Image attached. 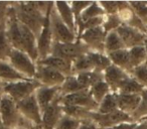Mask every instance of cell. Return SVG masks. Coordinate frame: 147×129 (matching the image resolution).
I'll list each match as a JSON object with an SVG mask.
<instances>
[{"label":"cell","instance_id":"cell-1","mask_svg":"<svg viewBox=\"0 0 147 129\" xmlns=\"http://www.w3.org/2000/svg\"><path fill=\"white\" fill-rule=\"evenodd\" d=\"M19 22L28 27L38 38L45 22L47 15H43L37 7V1H13Z\"/></svg>","mask_w":147,"mask_h":129},{"label":"cell","instance_id":"cell-2","mask_svg":"<svg viewBox=\"0 0 147 129\" xmlns=\"http://www.w3.org/2000/svg\"><path fill=\"white\" fill-rule=\"evenodd\" d=\"M49 23H51L53 43H73L77 41L78 37L69 30V27L65 25V23L59 17V13H57V9H55V2H53L51 12H49Z\"/></svg>","mask_w":147,"mask_h":129},{"label":"cell","instance_id":"cell-3","mask_svg":"<svg viewBox=\"0 0 147 129\" xmlns=\"http://www.w3.org/2000/svg\"><path fill=\"white\" fill-rule=\"evenodd\" d=\"M11 66L28 80H34L36 76V63L24 51L12 49L7 59Z\"/></svg>","mask_w":147,"mask_h":129},{"label":"cell","instance_id":"cell-4","mask_svg":"<svg viewBox=\"0 0 147 129\" xmlns=\"http://www.w3.org/2000/svg\"><path fill=\"white\" fill-rule=\"evenodd\" d=\"M39 87H41V85L36 80L21 81V82L4 84L3 92L5 95L10 97L15 103H18L34 94Z\"/></svg>","mask_w":147,"mask_h":129},{"label":"cell","instance_id":"cell-5","mask_svg":"<svg viewBox=\"0 0 147 129\" xmlns=\"http://www.w3.org/2000/svg\"><path fill=\"white\" fill-rule=\"evenodd\" d=\"M91 49L80 39H77L73 43H53L51 55L53 57H61L67 61H74L79 57L90 53Z\"/></svg>","mask_w":147,"mask_h":129},{"label":"cell","instance_id":"cell-6","mask_svg":"<svg viewBox=\"0 0 147 129\" xmlns=\"http://www.w3.org/2000/svg\"><path fill=\"white\" fill-rule=\"evenodd\" d=\"M20 114L17 105L10 97L3 94L0 99V122L5 128L12 129L17 126Z\"/></svg>","mask_w":147,"mask_h":129},{"label":"cell","instance_id":"cell-7","mask_svg":"<svg viewBox=\"0 0 147 129\" xmlns=\"http://www.w3.org/2000/svg\"><path fill=\"white\" fill-rule=\"evenodd\" d=\"M91 120L97 125L98 129L101 128H113L122 123H132L133 118L131 115L126 114L120 110H117L109 114H100L98 112H93Z\"/></svg>","mask_w":147,"mask_h":129},{"label":"cell","instance_id":"cell-8","mask_svg":"<svg viewBox=\"0 0 147 129\" xmlns=\"http://www.w3.org/2000/svg\"><path fill=\"white\" fill-rule=\"evenodd\" d=\"M67 77L51 67L36 63V76L35 79L41 86L49 88H61Z\"/></svg>","mask_w":147,"mask_h":129},{"label":"cell","instance_id":"cell-9","mask_svg":"<svg viewBox=\"0 0 147 129\" xmlns=\"http://www.w3.org/2000/svg\"><path fill=\"white\" fill-rule=\"evenodd\" d=\"M59 103L61 105H71V106H79L85 108L91 112H97L99 104L93 99L90 90H84L74 94L65 95L59 97Z\"/></svg>","mask_w":147,"mask_h":129},{"label":"cell","instance_id":"cell-10","mask_svg":"<svg viewBox=\"0 0 147 129\" xmlns=\"http://www.w3.org/2000/svg\"><path fill=\"white\" fill-rule=\"evenodd\" d=\"M107 33L105 32L103 26L95 27L83 32L78 39L82 41L91 51L99 53H105V39Z\"/></svg>","mask_w":147,"mask_h":129},{"label":"cell","instance_id":"cell-11","mask_svg":"<svg viewBox=\"0 0 147 129\" xmlns=\"http://www.w3.org/2000/svg\"><path fill=\"white\" fill-rule=\"evenodd\" d=\"M18 112L21 116L25 117L26 119L30 120L34 123L36 126H39L42 123V113L38 106L34 94L30 97L16 103Z\"/></svg>","mask_w":147,"mask_h":129},{"label":"cell","instance_id":"cell-12","mask_svg":"<svg viewBox=\"0 0 147 129\" xmlns=\"http://www.w3.org/2000/svg\"><path fill=\"white\" fill-rule=\"evenodd\" d=\"M51 12V10H49ZM49 12L47 13L43 28L41 30L40 35L37 38V51H38V61L47 59L51 55L53 45V37L51 29V23H49Z\"/></svg>","mask_w":147,"mask_h":129},{"label":"cell","instance_id":"cell-13","mask_svg":"<svg viewBox=\"0 0 147 129\" xmlns=\"http://www.w3.org/2000/svg\"><path fill=\"white\" fill-rule=\"evenodd\" d=\"M116 31L119 34V36L121 37L127 49H130L135 47L144 45L145 39L147 37V34H145V33L124 24L121 25Z\"/></svg>","mask_w":147,"mask_h":129},{"label":"cell","instance_id":"cell-14","mask_svg":"<svg viewBox=\"0 0 147 129\" xmlns=\"http://www.w3.org/2000/svg\"><path fill=\"white\" fill-rule=\"evenodd\" d=\"M59 95L47 109L42 112V127L45 129H55L59 119L63 116V107L59 103Z\"/></svg>","mask_w":147,"mask_h":129},{"label":"cell","instance_id":"cell-15","mask_svg":"<svg viewBox=\"0 0 147 129\" xmlns=\"http://www.w3.org/2000/svg\"><path fill=\"white\" fill-rule=\"evenodd\" d=\"M20 29L22 33L23 49L24 53H26L31 57L33 61L37 63L38 61V51H37V37L35 34L24 24L20 22Z\"/></svg>","mask_w":147,"mask_h":129},{"label":"cell","instance_id":"cell-16","mask_svg":"<svg viewBox=\"0 0 147 129\" xmlns=\"http://www.w3.org/2000/svg\"><path fill=\"white\" fill-rule=\"evenodd\" d=\"M36 63H40V65H43V66L51 67V68L57 70V72L61 73L65 77H71L75 75L73 70V61L61 59V57L49 55L47 59L38 61Z\"/></svg>","mask_w":147,"mask_h":129},{"label":"cell","instance_id":"cell-17","mask_svg":"<svg viewBox=\"0 0 147 129\" xmlns=\"http://www.w3.org/2000/svg\"><path fill=\"white\" fill-rule=\"evenodd\" d=\"M61 95V88H49L41 86L35 91L34 96L38 103L41 113Z\"/></svg>","mask_w":147,"mask_h":129},{"label":"cell","instance_id":"cell-18","mask_svg":"<svg viewBox=\"0 0 147 129\" xmlns=\"http://www.w3.org/2000/svg\"><path fill=\"white\" fill-rule=\"evenodd\" d=\"M103 77H104V81L109 85L111 91H112L113 93H116L119 85H120L125 79L130 77V75L125 72V71L121 70L118 67L114 66V65H111V66L103 73Z\"/></svg>","mask_w":147,"mask_h":129},{"label":"cell","instance_id":"cell-19","mask_svg":"<svg viewBox=\"0 0 147 129\" xmlns=\"http://www.w3.org/2000/svg\"><path fill=\"white\" fill-rule=\"evenodd\" d=\"M55 6L61 20L65 23L69 30L77 36V24L75 20V15L71 10V2L69 1H57L55 2Z\"/></svg>","mask_w":147,"mask_h":129},{"label":"cell","instance_id":"cell-20","mask_svg":"<svg viewBox=\"0 0 147 129\" xmlns=\"http://www.w3.org/2000/svg\"><path fill=\"white\" fill-rule=\"evenodd\" d=\"M0 81L4 84L16 83L21 81H31L18 73L8 61H0Z\"/></svg>","mask_w":147,"mask_h":129},{"label":"cell","instance_id":"cell-21","mask_svg":"<svg viewBox=\"0 0 147 129\" xmlns=\"http://www.w3.org/2000/svg\"><path fill=\"white\" fill-rule=\"evenodd\" d=\"M141 102V95H119L117 94L118 109L126 114L132 115L137 110Z\"/></svg>","mask_w":147,"mask_h":129},{"label":"cell","instance_id":"cell-22","mask_svg":"<svg viewBox=\"0 0 147 129\" xmlns=\"http://www.w3.org/2000/svg\"><path fill=\"white\" fill-rule=\"evenodd\" d=\"M108 55L109 59H110L112 65L118 67L121 70L125 71V72L130 75L133 68H132V66H131L129 49H120V51H114V53H109V55Z\"/></svg>","mask_w":147,"mask_h":129},{"label":"cell","instance_id":"cell-23","mask_svg":"<svg viewBox=\"0 0 147 129\" xmlns=\"http://www.w3.org/2000/svg\"><path fill=\"white\" fill-rule=\"evenodd\" d=\"M145 90V88L137 82L132 77H128L125 79L116 91V94L119 95H141L142 92Z\"/></svg>","mask_w":147,"mask_h":129},{"label":"cell","instance_id":"cell-24","mask_svg":"<svg viewBox=\"0 0 147 129\" xmlns=\"http://www.w3.org/2000/svg\"><path fill=\"white\" fill-rule=\"evenodd\" d=\"M75 76H76L79 84L81 85V87L84 90H90L96 83H98L101 80H104L103 74L96 72L80 73V74H77Z\"/></svg>","mask_w":147,"mask_h":129},{"label":"cell","instance_id":"cell-25","mask_svg":"<svg viewBox=\"0 0 147 129\" xmlns=\"http://www.w3.org/2000/svg\"><path fill=\"white\" fill-rule=\"evenodd\" d=\"M63 115H67L71 118H75L80 121H89L91 120L92 113L91 111L79 106H71V105H61Z\"/></svg>","mask_w":147,"mask_h":129},{"label":"cell","instance_id":"cell-26","mask_svg":"<svg viewBox=\"0 0 147 129\" xmlns=\"http://www.w3.org/2000/svg\"><path fill=\"white\" fill-rule=\"evenodd\" d=\"M89 55H90L93 66H94V72L96 73L103 74L112 65L110 59H109V57L106 53H94V51H90Z\"/></svg>","mask_w":147,"mask_h":129},{"label":"cell","instance_id":"cell-27","mask_svg":"<svg viewBox=\"0 0 147 129\" xmlns=\"http://www.w3.org/2000/svg\"><path fill=\"white\" fill-rule=\"evenodd\" d=\"M124 49L126 47L117 31H111V32L107 33L106 39H105V53L106 55Z\"/></svg>","mask_w":147,"mask_h":129},{"label":"cell","instance_id":"cell-28","mask_svg":"<svg viewBox=\"0 0 147 129\" xmlns=\"http://www.w3.org/2000/svg\"><path fill=\"white\" fill-rule=\"evenodd\" d=\"M105 15H106V13L100 5L99 1H92L91 4L83 11L80 20L77 22V24L79 22H85V21H88L90 19L96 18V17H102L105 16Z\"/></svg>","mask_w":147,"mask_h":129},{"label":"cell","instance_id":"cell-29","mask_svg":"<svg viewBox=\"0 0 147 129\" xmlns=\"http://www.w3.org/2000/svg\"><path fill=\"white\" fill-rule=\"evenodd\" d=\"M73 70L75 75L80 74V73L94 72V66H93L92 59L89 55V53L81 55L73 61Z\"/></svg>","mask_w":147,"mask_h":129},{"label":"cell","instance_id":"cell-30","mask_svg":"<svg viewBox=\"0 0 147 129\" xmlns=\"http://www.w3.org/2000/svg\"><path fill=\"white\" fill-rule=\"evenodd\" d=\"M129 55H130L131 66H132L133 69L145 65L147 61V53L144 45L130 49H129Z\"/></svg>","mask_w":147,"mask_h":129},{"label":"cell","instance_id":"cell-31","mask_svg":"<svg viewBox=\"0 0 147 129\" xmlns=\"http://www.w3.org/2000/svg\"><path fill=\"white\" fill-rule=\"evenodd\" d=\"M117 110H119L118 103H117V94L111 92L99 104V108L97 112L100 114H109V113H113Z\"/></svg>","mask_w":147,"mask_h":129},{"label":"cell","instance_id":"cell-32","mask_svg":"<svg viewBox=\"0 0 147 129\" xmlns=\"http://www.w3.org/2000/svg\"><path fill=\"white\" fill-rule=\"evenodd\" d=\"M111 92H112V91H111L110 87H109V85L107 84L104 80L99 81L98 83H96V84L90 89V93H91V95H92L93 99H94L98 104H100L105 99V97L110 94Z\"/></svg>","mask_w":147,"mask_h":129},{"label":"cell","instance_id":"cell-33","mask_svg":"<svg viewBox=\"0 0 147 129\" xmlns=\"http://www.w3.org/2000/svg\"><path fill=\"white\" fill-rule=\"evenodd\" d=\"M81 91H84V89L81 87V85L79 84L78 80H77L76 76L67 77L65 83L63 84V86L61 87V95L65 96V95H69L74 94V93H78Z\"/></svg>","mask_w":147,"mask_h":129},{"label":"cell","instance_id":"cell-34","mask_svg":"<svg viewBox=\"0 0 147 129\" xmlns=\"http://www.w3.org/2000/svg\"><path fill=\"white\" fill-rule=\"evenodd\" d=\"M132 118L134 122H138V121L142 120V119L147 118V90L145 89L141 94V102L139 104L137 110L133 113Z\"/></svg>","mask_w":147,"mask_h":129},{"label":"cell","instance_id":"cell-35","mask_svg":"<svg viewBox=\"0 0 147 129\" xmlns=\"http://www.w3.org/2000/svg\"><path fill=\"white\" fill-rule=\"evenodd\" d=\"M133 11L138 18L147 26V2L146 1H129Z\"/></svg>","mask_w":147,"mask_h":129},{"label":"cell","instance_id":"cell-36","mask_svg":"<svg viewBox=\"0 0 147 129\" xmlns=\"http://www.w3.org/2000/svg\"><path fill=\"white\" fill-rule=\"evenodd\" d=\"M12 49V47L7 39L5 30L0 31V61H6Z\"/></svg>","mask_w":147,"mask_h":129},{"label":"cell","instance_id":"cell-37","mask_svg":"<svg viewBox=\"0 0 147 129\" xmlns=\"http://www.w3.org/2000/svg\"><path fill=\"white\" fill-rule=\"evenodd\" d=\"M83 121L77 120L75 118H71L67 115H63L57 124L55 125V129H79Z\"/></svg>","mask_w":147,"mask_h":129},{"label":"cell","instance_id":"cell-38","mask_svg":"<svg viewBox=\"0 0 147 129\" xmlns=\"http://www.w3.org/2000/svg\"><path fill=\"white\" fill-rule=\"evenodd\" d=\"M130 76L133 79L140 83L143 87L147 90V65H142L140 67L134 68L130 73Z\"/></svg>","mask_w":147,"mask_h":129},{"label":"cell","instance_id":"cell-39","mask_svg":"<svg viewBox=\"0 0 147 129\" xmlns=\"http://www.w3.org/2000/svg\"><path fill=\"white\" fill-rule=\"evenodd\" d=\"M122 24L123 23L121 22L120 18H119L117 14L106 15L104 23H103V28H104L105 32L109 33L111 31H116Z\"/></svg>","mask_w":147,"mask_h":129},{"label":"cell","instance_id":"cell-40","mask_svg":"<svg viewBox=\"0 0 147 129\" xmlns=\"http://www.w3.org/2000/svg\"><path fill=\"white\" fill-rule=\"evenodd\" d=\"M71 2V1H69ZM92 1H71V10L74 12L75 15V20H76V24L81 18V15H82L83 11L91 4Z\"/></svg>","mask_w":147,"mask_h":129},{"label":"cell","instance_id":"cell-41","mask_svg":"<svg viewBox=\"0 0 147 129\" xmlns=\"http://www.w3.org/2000/svg\"><path fill=\"white\" fill-rule=\"evenodd\" d=\"M10 1H0V31L5 30Z\"/></svg>","mask_w":147,"mask_h":129},{"label":"cell","instance_id":"cell-42","mask_svg":"<svg viewBox=\"0 0 147 129\" xmlns=\"http://www.w3.org/2000/svg\"><path fill=\"white\" fill-rule=\"evenodd\" d=\"M106 15L117 14L119 11V1H99Z\"/></svg>","mask_w":147,"mask_h":129},{"label":"cell","instance_id":"cell-43","mask_svg":"<svg viewBox=\"0 0 147 129\" xmlns=\"http://www.w3.org/2000/svg\"><path fill=\"white\" fill-rule=\"evenodd\" d=\"M79 129H98V127H97V125L92 120H89V121H83Z\"/></svg>","mask_w":147,"mask_h":129},{"label":"cell","instance_id":"cell-44","mask_svg":"<svg viewBox=\"0 0 147 129\" xmlns=\"http://www.w3.org/2000/svg\"><path fill=\"white\" fill-rule=\"evenodd\" d=\"M137 122H132V123H122V124H119L117 126L113 127L114 129H134L136 126Z\"/></svg>","mask_w":147,"mask_h":129},{"label":"cell","instance_id":"cell-45","mask_svg":"<svg viewBox=\"0 0 147 129\" xmlns=\"http://www.w3.org/2000/svg\"><path fill=\"white\" fill-rule=\"evenodd\" d=\"M134 129H147V118L138 121Z\"/></svg>","mask_w":147,"mask_h":129},{"label":"cell","instance_id":"cell-46","mask_svg":"<svg viewBox=\"0 0 147 129\" xmlns=\"http://www.w3.org/2000/svg\"><path fill=\"white\" fill-rule=\"evenodd\" d=\"M3 86H4V83H0V99L3 96L4 92H3Z\"/></svg>","mask_w":147,"mask_h":129},{"label":"cell","instance_id":"cell-47","mask_svg":"<svg viewBox=\"0 0 147 129\" xmlns=\"http://www.w3.org/2000/svg\"><path fill=\"white\" fill-rule=\"evenodd\" d=\"M144 47H145V51H146V53H147V37L145 39V43H144ZM146 65H147V61H146Z\"/></svg>","mask_w":147,"mask_h":129},{"label":"cell","instance_id":"cell-48","mask_svg":"<svg viewBox=\"0 0 147 129\" xmlns=\"http://www.w3.org/2000/svg\"><path fill=\"white\" fill-rule=\"evenodd\" d=\"M34 129H45V128L42 127V125H39V126H36V127H35Z\"/></svg>","mask_w":147,"mask_h":129},{"label":"cell","instance_id":"cell-49","mask_svg":"<svg viewBox=\"0 0 147 129\" xmlns=\"http://www.w3.org/2000/svg\"><path fill=\"white\" fill-rule=\"evenodd\" d=\"M12 129H25V128H22V127H20V126H15L14 128H12Z\"/></svg>","mask_w":147,"mask_h":129},{"label":"cell","instance_id":"cell-50","mask_svg":"<svg viewBox=\"0 0 147 129\" xmlns=\"http://www.w3.org/2000/svg\"><path fill=\"white\" fill-rule=\"evenodd\" d=\"M0 129H7V128H5V127L3 126L2 124H1V122H0Z\"/></svg>","mask_w":147,"mask_h":129},{"label":"cell","instance_id":"cell-51","mask_svg":"<svg viewBox=\"0 0 147 129\" xmlns=\"http://www.w3.org/2000/svg\"><path fill=\"white\" fill-rule=\"evenodd\" d=\"M0 83H2V82H1V81H0Z\"/></svg>","mask_w":147,"mask_h":129},{"label":"cell","instance_id":"cell-52","mask_svg":"<svg viewBox=\"0 0 147 129\" xmlns=\"http://www.w3.org/2000/svg\"><path fill=\"white\" fill-rule=\"evenodd\" d=\"M146 29H147V26H146Z\"/></svg>","mask_w":147,"mask_h":129}]
</instances>
